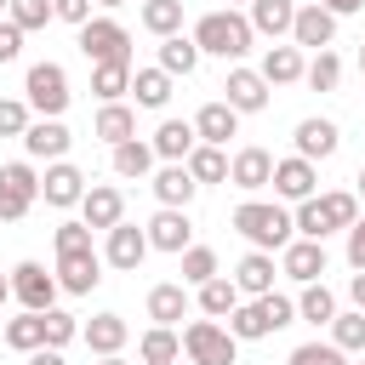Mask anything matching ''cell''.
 I'll return each mask as SVG.
<instances>
[{
    "instance_id": "1",
    "label": "cell",
    "mask_w": 365,
    "mask_h": 365,
    "mask_svg": "<svg viewBox=\"0 0 365 365\" xmlns=\"http://www.w3.org/2000/svg\"><path fill=\"white\" fill-rule=\"evenodd\" d=\"M234 228L257 245V251H285L291 240H297V217L274 200H245V205H234Z\"/></svg>"
},
{
    "instance_id": "2",
    "label": "cell",
    "mask_w": 365,
    "mask_h": 365,
    "mask_svg": "<svg viewBox=\"0 0 365 365\" xmlns=\"http://www.w3.org/2000/svg\"><path fill=\"white\" fill-rule=\"evenodd\" d=\"M251 40H257V29H251V17H240L234 6L205 11V17L194 23V46L211 51V57H228V63H240V57L251 51Z\"/></svg>"
},
{
    "instance_id": "3",
    "label": "cell",
    "mask_w": 365,
    "mask_h": 365,
    "mask_svg": "<svg viewBox=\"0 0 365 365\" xmlns=\"http://www.w3.org/2000/svg\"><path fill=\"white\" fill-rule=\"evenodd\" d=\"M297 234L302 240H325V234H348L354 228V217H359V194H348V188H336V194H308L297 211Z\"/></svg>"
},
{
    "instance_id": "4",
    "label": "cell",
    "mask_w": 365,
    "mask_h": 365,
    "mask_svg": "<svg viewBox=\"0 0 365 365\" xmlns=\"http://www.w3.org/2000/svg\"><path fill=\"white\" fill-rule=\"evenodd\" d=\"M291 319H297V302H291V297H279V291H268V297L240 302V308L228 314V331H234L240 342H262V336L285 331Z\"/></svg>"
},
{
    "instance_id": "5",
    "label": "cell",
    "mask_w": 365,
    "mask_h": 365,
    "mask_svg": "<svg viewBox=\"0 0 365 365\" xmlns=\"http://www.w3.org/2000/svg\"><path fill=\"white\" fill-rule=\"evenodd\" d=\"M182 354L194 365H234L240 336L228 325H217V319H194V325H182Z\"/></svg>"
},
{
    "instance_id": "6",
    "label": "cell",
    "mask_w": 365,
    "mask_h": 365,
    "mask_svg": "<svg viewBox=\"0 0 365 365\" xmlns=\"http://www.w3.org/2000/svg\"><path fill=\"white\" fill-rule=\"evenodd\" d=\"M23 97H29V108H40L46 120H63V108H68V97H74L63 63H34L29 80H23Z\"/></svg>"
},
{
    "instance_id": "7",
    "label": "cell",
    "mask_w": 365,
    "mask_h": 365,
    "mask_svg": "<svg viewBox=\"0 0 365 365\" xmlns=\"http://www.w3.org/2000/svg\"><path fill=\"white\" fill-rule=\"evenodd\" d=\"M34 200H40V171L29 160L0 165V222H23Z\"/></svg>"
},
{
    "instance_id": "8",
    "label": "cell",
    "mask_w": 365,
    "mask_h": 365,
    "mask_svg": "<svg viewBox=\"0 0 365 365\" xmlns=\"http://www.w3.org/2000/svg\"><path fill=\"white\" fill-rule=\"evenodd\" d=\"M80 51H86V63H131V34L114 17H91V23H80Z\"/></svg>"
},
{
    "instance_id": "9",
    "label": "cell",
    "mask_w": 365,
    "mask_h": 365,
    "mask_svg": "<svg viewBox=\"0 0 365 365\" xmlns=\"http://www.w3.org/2000/svg\"><path fill=\"white\" fill-rule=\"evenodd\" d=\"M57 274H46V262H17L11 268V297L23 302V308H34V314H46V308H57Z\"/></svg>"
},
{
    "instance_id": "10",
    "label": "cell",
    "mask_w": 365,
    "mask_h": 365,
    "mask_svg": "<svg viewBox=\"0 0 365 365\" xmlns=\"http://www.w3.org/2000/svg\"><path fill=\"white\" fill-rule=\"evenodd\" d=\"M148 251H154V245H148V228H137V222H114V228H108V245H103V262L120 268V274H137Z\"/></svg>"
},
{
    "instance_id": "11",
    "label": "cell",
    "mask_w": 365,
    "mask_h": 365,
    "mask_svg": "<svg viewBox=\"0 0 365 365\" xmlns=\"http://www.w3.org/2000/svg\"><path fill=\"white\" fill-rule=\"evenodd\" d=\"M57 285L68 291V297H91L97 291V279H103V257H97V245L91 251H57Z\"/></svg>"
},
{
    "instance_id": "12",
    "label": "cell",
    "mask_w": 365,
    "mask_h": 365,
    "mask_svg": "<svg viewBox=\"0 0 365 365\" xmlns=\"http://www.w3.org/2000/svg\"><path fill=\"white\" fill-rule=\"evenodd\" d=\"M148 245L182 257V251L194 245V222H188V211H182V205H160V211L148 217Z\"/></svg>"
},
{
    "instance_id": "13",
    "label": "cell",
    "mask_w": 365,
    "mask_h": 365,
    "mask_svg": "<svg viewBox=\"0 0 365 365\" xmlns=\"http://www.w3.org/2000/svg\"><path fill=\"white\" fill-rule=\"evenodd\" d=\"M222 103L234 108V114H262L268 108V80H262V68H228V80H222Z\"/></svg>"
},
{
    "instance_id": "14",
    "label": "cell",
    "mask_w": 365,
    "mask_h": 365,
    "mask_svg": "<svg viewBox=\"0 0 365 365\" xmlns=\"http://www.w3.org/2000/svg\"><path fill=\"white\" fill-rule=\"evenodd\" d=\"M279 200H291V205H302L314 188H319V171H314V160H302V154H291V160H274V182H268Z\"/></svg>"
},
{
    "instance_id": "15",
    "label": "cell",
    "mask_w": 365,
    "mask_h": 365,
    "mask_svg": "<svg viewBox=\"0 0 365 365\" xmlns=\"http://www.w3.org/2000/svg\"><path fill=\"white\" fill-rule=\"evenodd\" d=\"M40 194H46V205L68 211V205H80V200H86V171H80V165H68V160H51V165H46V177H40Z\"/></svg>"
},
{
    "instance_id": "16",
    "label": "cell",
    "mask_w": 365,
    "mask_h": 365,
    "mask_svg": "<svg viewBox=\"0 0 365 365\" xmlns=\"http://www.w3.org/2000/svg\"><path fill=\"white\" fill-rule=\"evenodd\" d=\"M279 274L285 279H297V285H314L319 274H325V240H291L285 251H279Z\"/></svg>"
},
{
    "instance_id": "17",
    "label": "cell",
    "mask_w": 365,
    "mask_h": 365,
    "mask_svg": "<svg viewBox=\"0 0 365 365\" xmlns=\"http://www.w3.org/2000/svg\"><path fill=\"white\" fill-rule=\"evenodd\" d=\"M331 40H336V11H325L319 0H314V6H297V23H291V46L325 51Z\"/></svg>"
},
{
    "instance_id": "18",
    "label": "cell",
    "mask_w": 365,
    "mask_h": 365,
    "mask_svg": "<svg viewBox=\"0 0 365 365\" xmlns=\"http://www.w3.org/2000/svg\"><path fill=\"white\" fill-rule=\"evenodd\" d=\"M80 222H91V228H114V222H125V194L114 188V182H91L86 188V200H80Z\"/></svg>"
},
{
    "instance_id": "19",
    "label": "cell",
    "mask_w": 365,
    "mask_h": 365,
    "mask_svg": "<svg viewBox=\"0 0 365 365\" xmlns=\"http://www.w3.org/2000/svg\"><path fill=\"white\" fill-rule=\"evenodd\" d=\"M297 154L302 160H331L336 154V143H342V131H336V120H325V114H308V120H297Z\"/></svg>"
},
{
    "instance_id": "20",
    "label": "cell",
    "mask_w": 365,
    "mask_h": 365,
    "mask_svg": "<svg viewBox=\"0 0 365 365\" xmlns=\"http://www.w3.org/2000/svg\"><path fill=\"white\" fill-rule=\"evenodd\" d=\"M228 182H234V188H245V194L268 188V182H274V154H268V148H257V143H251V148H240V154L228 160Z\"/></svg>"
},
{
    "instance_id": "21",
    "label": "cell",
    "mask_w": 365,
    "mask_h": 365,
    "mask_svg": "<svg viewBox=\"0 0 365 365\" xmlns=\"http://www.w3.org/2000/svg\"><path fill=\"white\" fill-rule=\"evenodd\" d=\"M68 143H74V137H68V125H63V120H46V114H40V120H29V131H23L29 160H63V154H68Z\"/></svg>"
},
{
    "instance_id": "22",
    "label": "cell",
    "mask_w": 365,
    "mask_h": 365,
    "mask_svg": "<svg viewBox=\"0 0 365 365\" xmlns=\"http://www.w3.org/2000/svg\"><path fill=\"white\" fill-rule=\"evenodd\" d=\"M194 194H200V182H194L188 160H165V165L154 171V200H160V205H182V211H188Z\"/></svg>"
},
{
    "instance_id": "23",
    "label": "cell",
    "mask_w": 365,
    "mask_h": 365,
    "mask_svg": "<svg viewBox=\"0 0 365 365\" xmlns=\"http://www.w3.org/2000/svg\"><path fill=\"white\" fill-rule=\"evenodd\" d=\"M80 336H86V348L103 359V354H120L125 348V336H131V325L120 319V314H91L86 325H80Z\"/></svg>"
},
{
    "instance_id": "24",
    "label": "cell",
    "mask_w": 365,
    "mask_h": 365,
    "mask_svg": "<svg viewBox=\"0 0 365 365\" xmlns=\"http://www.w3.org/2000/svg\"><path fill=\"white\" fill-rule=\"evenodd\" d=\"M274 251H245L240 257V268H234V285L245 291V297H268L274 291Z\"/></svg>"
},
{
    "instance_id": "25",
    "label": "cell",
    "mask_w": 365,
    "mask_h": 365,
    "mask_svg": "<svg viewBox=\"0 0 365 365\" xmlns=\"http://www.w3.org/2000/svg\"><path fill=\"white\" fill-rule=\"evenodd\" d=\"M194 148H200L194 120H160V131H154V154L160 160H188Z\"/></svg>"
},
{
    "instance_id": "26",
    "label": "cell",
    "mask_w": 365,
    "mask_h": 365,
    "mask_svg": "<svg viewBox=\"0 0 365 365\" xmlns=\"http://www.w3.org/2000/svg\"><path fill=\"white\" fill-rule=\"evenodd\" d=\"M302 68H308V63H302V46H268V51H262V80H268V86H297Z\"/></svg>"
},
{
    "instance_id": "27",
    "label": "cell",
    "mask_w": 365,
    "mask_h": 365,
    "mask_svg": "<svg viewBox=\"0 0 365 365\" xmlns=\"http://www.w3.org/2000/svg\"><path fill=\"white\" fill-rule=\"evenodd\" d=\"M91 131H97L108 148H120V143H131V137H137V108H125V103H103Z\"/></svg>"
},
{
    "instance_id": "28",
    "label": "cell",
    "mask_w": 365,
    "mask_h": 365,
    "mask_svg": "<svg viewBox=\"0 0 365 365\" xmlns=\"http://www.w3.org/2000/svg\"><path fill=\"white\" fill-rule=\"evenodd\" d=\"M194 131H200V143H217V148H228V137L240 131V114H234L228 103H205V108L194 114Z\"/></svg>"
},
{
    "instance_id": "29",
    "label": "cell",
    "mask_w": 365,
    "mask_h": 365,
    "mask_svg": "<svg viewBox=\"0 0 365 365\" xmlns=\"http://www.w3.org/2000/svg\"><path fill=\"white\" fill-rule=\"evenodd\" d=\"M240 297H245V291H240L228 274H211V279L200 285V314H205V319H228V314L240 308Z\"/></svg>"
},
{
    "instance_id": "30",
    "label": "cell",
    "mask_w": 365,
    "mask_h": 365,
    "mask_svg": "<svg viewBox=\"0 0 365 365\" xmlns=\"http://www.w3.org/2000/svg\"><path fill=\"white\" fill-rule=\"evenodd\" d=\"M291 23H297V0H251V29L257 34L279 40V34H291Z\"/></svg>"
},
{
    "instance_id": "31",
    "label": "cell",
    "mask_w": 365,
    "mask_h": 365,
    "mask_svg": "<svg viewBox=\"0 0 365 365\" xmlns=\"http://www.w3.org/2000/svg\"><path fill=\"white\" fill-rule=\"evenodd\" d=\"M131 97L137 108H165L171 103V74L154 63V68H131Z\"/></svg>"
},
{
    "instance_id": "32",
    "label": "cell",
    "mask_w": 365,
    "mask_h": 365,
    "mask_svg": "<svg viewBox=\"0 0 365 365\" xmlns=\"http://www.w3.org/2000/svg\"><path fill=\"white\" fill-rule=\"evenodd\" d=\"M137 354H143V365H177L182 359V336L171 325H154V331L137 336Z\"/></svg>"
},
{
    "instance_id": "33",
    "label": "cell",
    "mask_w": 365,
    "mask_h": 365,
    "mask_svg": "<svg viewBox=\"0 0 365 365\" xmlns=\"http://www.w3.org/2000/svg\"><path fill=\"white\" fill-rule=\"evenodd\" d=\"M200 57H205V51L194 46V34H188V40H182V34H165V40H160V68H165L171 80H177V74H194Z\"/></svg>"
},
{
    "instance_id": "34",
    "label": "cell",
    "mask_w": 365,
    "mask_h": 365,
    "mask_svg": "<svg viewBox=\"0 0 365 365\" xmlns=\"http://www.w3.org/2000/svg\"><path fill=\"white\" fill-rule=\"evenodd\" d=\"M182 314H188V291H182V285L165 279V285L148 291V319H154V325H177Z\"/></svg>"
},
{
    "instance_id": "35",
    "label": "cell",
    "mask_w": 365,
    "mask_h": 365,
    "mask_svg": "<svg viewBox=\"0 0 365 365\" xmlns=\"http://www.w3.org/2000/svg\"><path fill=\"white\" fill-rule=\"evenodd\" d=\"M297 319H308V325H331V319H336V297H331L325 279L302 285V297H297Z\"/></svg>"
},
{
    "instance_id": "36",
    "label": "cell",
    "mask_w": 365,
    "mask_h": 365,
    "mask_svg": "<svg viewBox=\"0 0 365 365\" xmlns=\"http://www.w3.org/2000/svg\"><path fill=\"white\" fill-rule=\"evenodd\" d=\"M6 348H17V354H34V348H46V319H40L34 308H23L17 319H6Z\"/></svg>"
},
{
    "instance_id": "37",
    "label": "cell",
    "mask_w": 365,
    "mask_h": 365,
    "mask_svg": "<svg viewBox=\"0 0 365 365\" xmlns=\"http://www.w3.org/2000/svg\"><path fill=\"white\" fill-rule=\"evenodd\" d=\"M91 91L103 103H120L131 91V63H91Z\"/></svg>"
},
{
    "instance_id": "38",
    "label": "cell",
    "mask_w": 365,
    "mask_h": 365,
    "mask_svg": "<svg viewBox=\"0 0 365 365\" xmlns=\"http://www.w3.org/2000/svg\"><path fill=\"white\" fill-rule=\"evenodd\" d=\"M154 160H160V154H154V143H137V137H131V143H120V148H114V177H125V182H131V177H148V171H154Z\"/></svg>"
},
{
    "instance_id": "39",
    "label": "cell",
    "mask_w": 365,
    "mask_h": 365,
    "mask_svg": "<svg viewBox=\"0 0 365 365\" xmlns=\"http://www.w3.org/2000/svg\"><path fill=\"white\" fill-rule=\"evenodd\" d=\"M143 29L148 34H182V0H143Z\"/></svg>"
},
{
    "instance_id": "40",
    "label": "cell",
    "mask_w": 365,
    "mask_h": 365,
    "mask_svg": "<svg viewBox=\"0 0 365 365\" xmlns=\"http://www.w3.org/2000/svg\"><path fill=\"white\" fill-rule=\"evenodd\" d=\"M188 171H194V182H228V154L217 143H200L188 154Z\"/></svg>"
},
{
    "instance_id": "41",
    "label": "cell",
    "mask_w": 365,
    "mask_h": 365,
    "mask_svg": "<svg viewBox=\"0 0 365 365\" xmlns=\"http://www.w3.org/2000/svg\"><path fill=\"white\" fill-rule=\"evenodd\" d=\"M302 80H308V91H336V80H342V57L325 46V51H314V63L302 68Z\"/></svg>"
},
{
    "instance_id": "42",
    "label": "cell",
    "mask_w": 365,
    "mask_h": 365,
    "mask_svg": "<svg viewBox=\"0 0 365 365\" xmlns=\"http://www.w3.org/2000/svg\"><path fill=\"white\" fill-rule=\"evenodd\" d=\"M331 342H336L342 354H365V308L336 314V319H331Z\"/></svg>"
},
{
    "instance_id": "43",
    "label": "cell",
    "mask_w": 365,
    "mask_h": 365,
    "mask_svg": "<svg viewBox=\"0 0 365 365\" xmlns=\"http://www.w3.org/2000/svg\"><path fill=\"white\" fill-rule=\"evenodd\" d=\"M211 274H222V268H217V251H211V245H188V251H182V285H205Z\"/></svg>"
},
{
    "instance_id": "44",
    "label": "cell",
    "mask_w": 365,
    "mask_h": 365,
    "mask_svg": "<svg viewBox=\"0 0 365 365\" xmlns=\"http://www.w3.org/2000/svg\"><path fill=\"white\" fill-rule=\"evenodd\" d=\"M285 365H348V354L336 342H297Z\"/></svg>"
},
{
    "instance_id": "45",
    "label": "cell",
    "mask_w": 365,
    "mask_h": 365,
    "mask_svg": "<svg viewBox=\"0 0 365 365\" xmlns=\"http://www.w3.org/2000/svg\"><path fill=\"white\" fill-rule=\"evenodd\" d=\"M40 319H46V348H68V342L80 336V319H74V314H63V308H46Z\"/></svg>"
},
{
    "instance_id": "46",
    "label": "cell",
    "mask_w": 365,
    "mask_h": 365,
    "mask_svg": "<svg viewBox=\"0 0 365 365\" xmlns=\"http://www.w3.org/2000/svg\"><path fill=\"white\" fill-rule=\"evenodd\" d=\"M6 17H11L23 34H29V29H46L57 11H51V0H11V11H6Z\"/></svg>"
},
{
    "instance_id": "47",
    "label": "cell",
    "mask_w": 365,
    "mask_h": 365,
    "mask_svg": "<svg viewBox=\"0 0 365 365\" xmlns=\"http://www.w3.org/2000/svg\"><path fill=\"white\" fill-rule=\"evenodd\" d=\"M29 131V103L23 97H0V137H23Z\"/></svg>"
},
{
    "instance_id": "48",
    "label": "cell",
    "mask_w": 365,
    "mask_h": 365,
    "mask_svg": "<svg viewBox=\"0 0 365 365\" xmlns=\"http://www.w3.org/2000/svg\"><path fill=\"white\" fill-rule=\"evenodd\" d=\"M91 234H97L91 222H63L57 228V251H91Z\"/></svg>"
},
{
    "instance_id": "49",
    "label": "cell",
    "mask_w": 365,
    "mask_h": 365,
    "mask_svg": "<svg viewBox=\"0 0 365 365\" xmlns=\"http://www.w3.org/2000/svg\"><path fill=\"white\" fill-rule=\"evenodd\" d=\"M51 11H57L63 23H74V29L91 23V0H51Z\"/></svg>"
},
{
    "instance_id": "50",
    "label": "cell",
    "mask_w": 365,
    "mask_h": 365,
    "mask_svg": "<svg viewBox=\"0 0 365 365\" xmlns=\"http://www.w3.org/2000/svg\"><path fill=\"white\" fill-rule=\"evenodd\" d=\"M17 51H23V29H17L11 17H0V63H11Z\"/></svg>"
},
{
    "instance_id": "51",
    "label": "cell",
    "mask_w": 365,
    "mask_h": 365,
    "mask_svg": "<svg viewBox=\"0 0 365 365\" xmlns=\"http://www.w3.org/2000/svg\"><path fill=\"white\" fill-rule=\"evenodd\" d=\"M348 268H365V217H354L348 228Z\"/></svg>"
},
{
    "instance_id": "52",
    "label": "cell",
    "mask_w": 365,
    "mask_h": 365,
    "mask_svg": "<svg viewBox=\"0 0 365 365\" xmlns=\"http://www.w3.org/2000/svg\"><path fill=\"white\" fill-rule=\"evenodd\" d=\"M29 365H63V348H34Z\"/></svg>"
},
{
    "instance_id": "53",
    "label": "cell",
    "mask_w": 365,
    "mask_h": 365,
    "mask_svg": "<svg viewBox=\"0 0 365 365\" xmlns=\"http://www.w3.org/2000/svg\"><path fill=\"white\" fill-rule=\"evenodd\" d=\"M319 6H325V11H336V17H354L365 0H319Z\"/></svg>"
},
{
    "instance_id": "54",
    "label": "cell",
    "mask_w": 365,
    "mask_h": 365,
    "mask_svg": "<svg viewBox=\"0 0 365 365\" xmlns=\"http://www.w3.org/2000/svg\"><path fill=\"white\" fill-rule=\"evenodd\" d=\"M348 297H354V308H365V268H354V279H348Z\"/></svg>"
},
{
    "instance_id": "55",
    "label": "cell",
    "mask_w": 365,
    "mask_h": 365,
    "mask_svg": "<svg viewBox=\"0 0 365 365\" xmlns=\"http://www.w3.org/2000/svg\"><path fill=\"white\" fill-rule=\"evenodd\" d=\"M6 297H11V279H6V274H0V308H6Z\"/></svg>"
},
{
    "instance_id": "56",
    "label": "cell",
    "mask_w": 365,
    "mask_h": 365,
    "mask_svg": "<svg viewBox=\"0 0 365 365\" xmlns=\"http://www.w3.org/2000/svg\"><path fill=\"white\" fill-rule=\"evenodd\" d=\"M91 6H103V11H114V6H125V0H91Z\"/></svg>"
},
{
    "instance_id": "57",
    "label": "cell",
    "mask_w": 365,
    "mask_h": 365,
    "mask_svg": "<svg viewBox=\"0 0 365 365\" xmlns=\"http://www.w3.org/2000/svg\"><path fill=\"white\" fill-rule=\"evenodd\" d=\"M97 365H125V359H120V354H103V359H97Z\"/></svg>"
},
{
    "instance_id": "58",
    "label": "cell",
    "mask_w": 365,
    "mask_h": 365,
    "mask_svg": "<svg viewBox=\"0 0 365 365\" xmlns=\"http://www.w3.org/2000/svg\"><path fill=\"white\" fill-rule=\"evenodd\" d=\"M354 182H359V200H365V165H359V177H354Z\"/></svg>"
},
{
    "instance_id": "59",
    "label": "cell",
    "mask_w": 365,
    "mask_h": 365,
    "mask_svg": "<svg viewBox=\"0 0 365 365\" xmlns=\"http://www.w3.org/2000/svg\"><path fill=\"white\" fill-rule=\"evenodd\" d=\"M359 74H365V40H359Z\"/></svg>"
},
{
    "instance_id": "60",
    "label": "cell",
    "mask_w": 365,
    "mask_h": 365,
    "mask_svg": "<svg viewBox=\"0 0 365 365\" xmlns=\"http://www.w3.org/2000/svg\"><path fill=\"white\" fill-rule=\"evenodd\" d=\"M0 11H11V0H0Z\"/></svg>"
},
{
    "instance_id": "61",
    "label": "cell",
    "mask_w": 365,
    "mask_h": 365,
    "mask_svg": "<svg viewBox=\"0 0 365 365\" xmlns=\"http://www.w3.org/2000/svg\"><path fill=\"white\" fill-rule=\"evenodd\" d=\"M228 6H251V0H228Z\"/></svg>"
},
{
    "instance_id": "62",
    "label": "cell",
    "mask_w": 365,
    "mask_h": 365,
    "mask_svg": "<svg viewBox=\"0 0 365 365\" xmlns=\"http://www.w3.org/2000/svg\"><path fill=\"white\" fill-rule=\"evenodd\" d=\"M354 365H365V359H354Z\"/></svg>"
}]
</instances>
